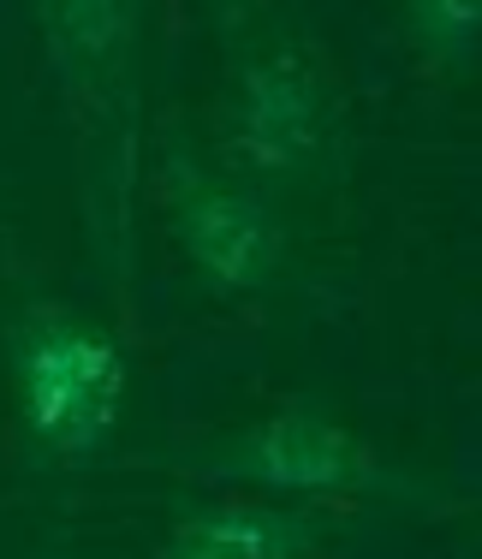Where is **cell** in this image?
<instances>
[{
    "label": "cell",
    "instance_id": "cell-1",
    "mask_svg": "<svg viewBox=\"0 0 482 559\" xmlns=\"http://www.w3.org/2000/svg\"><path fill=\"white\" fill-rule=\"evenodd\" d=\"M36 24L48 36V60L66 84L78 138H84V173L96 197L102 238L119 245L126 269L131 245V185H138V31L143 7L119 0H66V7H36Z\"/></svg>",
    "mask_w": 482,
    "mask_h": 559
},
{
    "label": "cell",
    "instance_id": "cell-6",
    "mask_svg": "<svg viewBox=\"0 0 482 559\" xmlns=\"http://www.w3.org/2000/svg\"><path fill=\"white\" fill-rule=\"evenodd\" d=\"M328 518L292 500H203L179 512L161 559H316Z\"/></svg>",
    "mask_w": 482,
    "mask_h": 559
},
{
    "label": "cell",
    "instance_id": "cell-7",
    "mask_svg": "<svg viewBox=\"0 0 482 559\" xmlns=\"http://www.w3.org/2000/svg\"><path fill=\"white\" fill-rule=\"evenodd\" d=\"M399 31H405L411 55L428 60L435 72H471L482 43V7L477 0H411V7H399Z\"/></svg>",
    "mask_w": 482,
    "mask_h": 559
},
{
    "label": "cell",
    "instance_id": "cell-5",
    "mask_svg": "<svg viewBox=\"0 0 482 559\" xmlns=\"http://www.w3.org/2000/svg\"><path fill=\"white\" fill-rule=\"evenodd\" d=\"M167 179V221L179 238L185 262L197 269L209 292L221 298H257L292 257V233L280 221L274 197H262L257 185L226 179V173L203 167L191 150H167L161 162Z\"/></svg>",
    "mask_w": 482,
    "mask_h": 559
},
{
    "label": "cell",
    "instance_id": "cell-4",
    "mask_svg": "<svg viewBox=\"0 0 482 559\" xmlns=\"http://www.w3.org/2000/svg\"><path fill=\"white\" fill-rule=\"evenodd\" d=\"M238 179L257 191H316L340 150L328 78L298 48H257L238 66L233 114H226Z\"/></svg>",
    "mask_w": 482,
    "mask_h": 559
},
{
    "label": "cell",
    "instance_id": "cell-2",
    "mask_svg": "<svg viewBox=\"0 0 482 559\" xmlns=\"http://www.w3.org/2000/svg\"><path fill=\"white\" fill-rule=\"evenodd\" d=\"M7 369L19 423L36 452L60 464H84L114 441L131 393V364L102 322L72 304H24L7 322Z\"/></svg>",
    "mask_w": 482,
    "mask_h": 559
},
{
    "label": "cell",
    "instance_id": "cell-3",
    "mask_svg": "<svg viewBox=\"0 0 482 559\" xmlns=\"http://www.w3.org/2000/svg\"><path fill=\"white\" fill-rule=\"evenodd\" d=\"M191 476L221 488H245L257 500H423L418 476L387 464L364 435L333 423L316 405H286L262 423L221 435L191 459Z\"/></svg>",
    "mask_w": 482,
    "mask_h": 559
}]
</instances>
